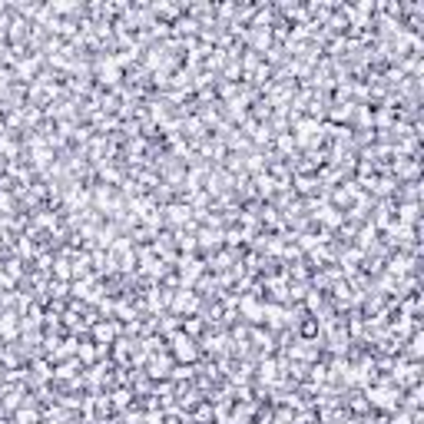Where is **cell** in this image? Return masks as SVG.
Wrapping results in <instances>:
<instances>
[{
  "instance_id": "obj_15",
  "label": "cell",
  "mask_w": 424,
  "mask_h": 424,
  "mask_svg": "<svg viewBox=\"0 0 424 424\" xmlns=\"http://www.w3.org/2000/svg\"><path fill=\"white\" fill-rule=\"evenodd\" d=\"M107 394H109V404H113V414H123L126 408L136 404V398H133L130 388H113V392H107Z\"/></svg>"
},
{
  "instance_id": "obj_16",
  "label": "cell",
  "mask_w": 424,
  "mask_h": 424,
  "mask_svg": "<svg viewBox=\"0 0 424 424\" xmlns=\"http://www.w3.org/2000/svg\"><path fill=\"white\" fill-rule=\"evenodd\" d=\"M183 335H189V338H202L206 335V325H202V318H196V315H189V318H183Z\"/></svg>"
},
{
  "instance_id": "obj_10",
  "label": "cell",
  "mask_w": 424,
  "mask_h": 424,
  "mask_svg": "<svg viewBox=\"0 0 424 424\" xmlns=\"http://www.w3.org/2000/svg\"><path fill=\"white\" fill-rule=\"evenodd\" d=\"M259 408H262L259 398H252V401H236L232 411H229V424H252L255 414H259Z\"/></svg>"
},
{
  "instance_id": "obj_1",
  "label": "cell",
  "mask_w": 424,
  "mask_h": 424,
  "mask_svg": "<svg viewBox=\"0 0 424 424\" xmlns=\"http://www.w3.org/2000/svg\"><path fill=\"white\" fill-rule=\"evenodd\" d=\"M365 392V398H368L371 404V411H378V414H392L401 408V392L394 388V384H388V381L378 375V381L375 384H368V388H361Z\"/></svg>"
},
{
  "instance_id": "obj_18",
  "label": "cell",
  "mask_w": 424,
  "mask_h": 424,
  "mask_svg": "<svg viewBox=\"0 0 424 424\" xmlns=\"http://www.w3.org/2000/svg\"><path fill=\"white\" fill-rule=\"evenodd\" d=\"M315 424H322V421H315Z\"/></svg>"
},
{
  "instance_id": "obj_11",
  "label": "cell",
  "mask_w": 424,
  "mask_h": 424,
  "mask_svg": "<svg viewBox=\"0 0 424 424\" xmlns=\"http://www.w3.org/2000/svg\"><path fill=\"white\" fill-rule=\"evenodd\" d=\"M152 332L159 338H173L176 332H183V318L173 315V312H163V315L152 318Z\"/></svg>"
},
{
  "instance_id": "obj_13",
  "label": "cell",
  "mask_w": 424,
  "mask_h": 424,
  "mask_svg": "<svg viewBox=\"0 0 424 424\" xmlns=\"http://www.w3.org/2000/svg\"><path fill=\"white\" fill-rule=\"evenodd\" d=\"M83 375V365H80V358H66L60 361V365H54V381H73Z\"/></svg>"
},
{
  "instance_id": "obj_2",
  "label": "cell",
  "mask_w": 424,
  "mask_h": 424,
  "mask_svg": "<svg viewBox=\"0 0 424 424\" xmlns=\"http://www.w3.org/2000/svg\"><path fill=\"white\" fill-rule=\"evenodd\" d=\"M166 349H169V355H173L176 365H196V361L202 358L199 341L196 338H189V335H183V332H176L173 338H166Z\"/></svg>"
},
{
  "instance_id": "obj_8",
  "label": "cell",
  "mask_w": 424,
  "mask_h": 424,
  "mask_svg": "<svg viewBox=\"0 0 424 424\" xmlns=\"http://www.w3.org/2000/svg\"><path fill=\"white\" fill-rule=\"evenodd\" d=\"M173 355H169V349H163V351H152L150 355V361H146V375H150L152 381H163V378H169V371H173Z\"/></svg>"
},
{
  "instance_id": "obj_3",
  "label": "cell",
  "mask_w": 424,
  "mask_h": 424,
  "mask_svg": "<svg viewBox=\"0 0 424 424\" xmlns=\"http://www.w3.org/2000/svg\"><path fill=\"white\" fill-rule=\"evenodd\" d=\"M206 275V262L202 255H179L176 259V279H179V289H193Z\"/></svg>"
},
{
  "instance_id": "obj_7",
  "label": "cell",
  "mask_w": 424,
  "mask_h": 424,
  "mask_svg": "<svg viewBox=\"0 0 424 424\" xmlns=\"http://www.w3.org/2000/svg\"><path fill=\"white\" fill-rule=\"evenodd\" d=\"M262 315H265V298L262 295H242L239 298V318L246 325H262Z\"/></svg>"
},
{
  "instance_id": "obj_17",
  "label": "cell",
  "mask_w": 424,
  "mask_h": 424,
  "mask_svg": "<svg viewBox=\"0 0 424 424\" xmlns=\"http://www.w3.org/2000/svg\"><path fill=\"white\" fill-rule=\"evenodd\" d=\"M332 424H358V418H351V414H345V418H338V421H332Z\"/></svg>"
},
{
  "instance_id": "obj_5",
  "label": "cell",
  "mask_w": 424,
  "mask_h": 424,
  "mask_svg": "<svg viewBox=\"0 0 424 424\" xmlns=\"http://www.w3.org/2000/svg\"><path fill=\"white\" fill-rule=\"evenodd\" d=\"M120 335H123V322H116V318H99V322H93V328H90V341H93V345H107V349Z\"/></svg>"
},
{
  "instance_id": "obj_9",
  "label": "cell",
  "mask_w": 424,
  "mask_h": 424,
  "mask_svg": "<svg viewBox=\"0 0 424 424\" xmlns=\"http://www.w3.org/2000/svg\"><path fill=\"white\" fill-rule=\"evenodd\" d=\"M249 349H255L265 358V355H275V332H269L265 325H252L249 328Z\"/></svg>"
},
{
  "instance_id": "obj_12",
  "label": "cell",
  "mask_w": 424,
  "mask_h": 424,
  "mask_svg": "<svg viewBox=\"0 0 424 424\" xmlns=\"http://www.w3.org/2000/svg\"><path fill=\"white\" fill-rule=\"evenodd\" d=\"M20 338V315L17 312H0V341L11 345Z\"/></svg>"
},
{
  "instance_id": "obj_6",
  "label": "cell",
  "mask_w": 424,
  "mask_h": 424,
  "mask_svg": "<svg viewBox=\"0 0 424 424\" xmlns=\"http://www.w3.org/2000/svg\"><path fill=\"white\" fill-rule=\"evenodd\" d=\"M199 305H202V298H199L193 289H176L173 292V302H169V312L179 318H189L199 312Z\"/></svg>"
},
{
  "instance_id": "obj_14",
  "label": "cell",
  "mask_w": 424,
  "mask_h": 424,
  "mask_svg": "<svg viewBox=\"0 0 424 424\" xmlns=\"http://www.w3.org/2000/svg\"><path fill=\"white\" fill-rule=\"evenodd\" d=\"M381 239V232L375 226H371V222H361L358 226V232H355V242H351V246H358L361 252H368L371 246H375V242Z\"/></svg>"
},
{
  "instance_id": "obj_4",
  "label": "cell",
  "mask_w": 424,
  "mask_h": 424,
  "mask_svg": "<svg viewBox=\"0 0 424 424\" xmlns=\"http://www.w3.org/2000/svg\"><path fill=\"white\" fill-rule=\"evenodd\" d=\"M219 249H226V229H212V226H199L196 232V252L202 259L216 255Z\"/></svg>"
}]
</instances>
